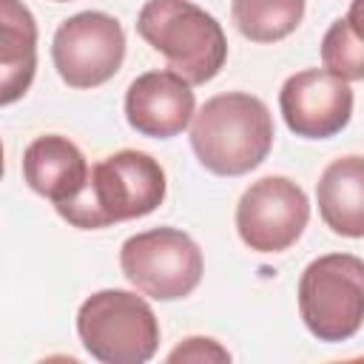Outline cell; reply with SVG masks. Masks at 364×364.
<instances>
[{"instance_id":"3957f363","label":"cell","mask_w":364,"mask_h":364,"mask_svg":"<svg viewBox=\"0 0 364 364\" xmlns=\"http://www.w3.org/2000/svg\"><path fill=\"white\" fill-rule=\"evenodd\" d=\"M136 34L191 85L210 82L228 60L222 23L193 0H145L136 14Z\"/></svg>"},{"instance_id":"6da1fadb","label":"cell","mask_w":364,"mask_h":364,"mask_svg":"<svg viewBox=\"0 0 364 364\" xmlns=\"http://www.w3.org/2000/svg\"><path fill=\"white\" fill-rule=\"evenodd\" d=\"M168 191L162 165L136 148H122L100 159L85 188L54 210L80 230H100L117 222L142 219L154 213Z\"/></svg>"},{"instance_id":"2e32d148","label":"cell","mask_w":364,"mask_h":364,"mask_svg":"<svg viewBox=\"0 0 364 364\" xmlns=\"http://www.w3.org/2000/svg\"><path fill=\"white\" fill-rule=\"evenodd\" d=\"M341 20H344L347 31L358 43H364V0H350V9H347V14Z\"/></svg>"},{"instance_id":"e0dca14e","label":"cell","mask_w":364,"mask_h":364,"mask_svg":"<svg viewBox=\"0 0 364 364\" xmlns=\"http://www.w3.org/2000/svg\"><path fill=\"white\" fill-rule=\"evenodd\" d=\"M54 3H68V0H54Z\"/></svg>"},{"instance_id":"7a4b0ae2","label":"cell","mask_w":364,"mask_h":364,"mask_svg":"<svg viewBox=\"0 0 364 364\" xmlns=\"http://www.w3.org/2000/svg\"><path fill=\"white\" fill-rule=\"evenodd\" d=\"M270 108L247 91H225L193 114L191 148L199 165L216 176H245L273 148Z\"/></svg>"},{"instance_id":"7c38bea8","label":"cell","mask_w":364,"mask_h":364,"mask_svg":"<svg viewBox=\"0 0 364 364\" xmlns=\"http://www.w3.org/2000/svg\"><path fill=\"white\" fill-rule=\"evenodd\" d=\"M316 202L321 222L336 236L364 239V156L333 159L316 182Z\"/></svg>"},{"instance_id":"ba28073f","label":"cell","mask_w":364,"mask_h":364,"mask_svg":"<svg viewBox=\"0 0 364 364\" xmlns=\"http://www.w3.org/2000/svg\"><path fill=\"white\" fill-rule=\"evenodd\" d=\"M307 222V193L287 176H262L250 182L236 202L239 239L256 253H282L293 247L301 239Z\"/></svg>"},{"instance_id":"9c48e42d","label":"cell","mask_w":364,"mask_h":364,"mask_svg":"<svg viewBox=\"0 0 364 364\" xmlns=\"http://www.w3.org/2000/svg\"><path fill=\"white\" fill-rule=\"evenodd\" d=\"M353 88L327 68H304L290 74L279 91L284 125L301 139H330L353 119Z\"/></svg>"},{"instance_id":"4fadbf2b","label":"cell","mask_w":364,"mask_h":364,"mask_svg":"<svg viewBox=\"0 0 364 364\" xmlns=\"http://www.w3.org/2000/svg\"><path fill=\"white\" fill-rule=\"evenodd\" d=\"M37 71V20L20 0H0V105L17 102Z\"/></svg>"},{"instance_id":"5b68a950","label":"cell","mask_w":364,"mask_h":364,"mask_svg":"<svg viewBox=\"0 0 364 364\" xmlns=\"http://www.w3.org/2000/svg\"><path fill=\"white\" fill-rule=\"evenodd\" d=\"M299 316L327 344L353 338L364 324V259L324 253L299 276Z\"/></svg>"},{"instance_id":"9a60e30c","label":"cell","mask_w":364,"mask_h":364,"mask_svg":"<svg viewBox=\"0 0 364 364\" xmlns=\"http://www.w3.org/2000/svg\"><path fill=\"white\" fill-rule=\"evenodd\" d=\"M168 361H230V353L205 336H191L168 353Z\"/></svg>"},{"instance_id":"30bf717a","label":"cell","mask_w":364,"mask_h":364,"mask_svg":"<svg viewBox=\"0 0 364 364\" xmlns=\"http://www.w3.org/2000/svg\"><path fill=\"white\" fill-rule=\"evenodd\" d=\"M193 114L196 97L191 82L171 68L145 71L125 91V119L142 136L171 139L191 125Z\"/></svg>"},{"instance_id":"8992f818","label":"cell","mask_w":364,"mask_h":364,"mask_svg":"<svg viewBox=\"0 0 364 364\" xmlns=\"http://www.w3.org/2000/svg\"><path fill=\"white\" fill-rule=\"evenodd\" d=\"M119 267L142 296L176 301L199 287L205 259L185 230L165 225L128 236L119 247Z\"/></svg>"},{"instance_id":"5bb4252c","label":"cell","mask_w":364,"mask_h":364,"mask_svg":"<svg viewBox=\"0 0 364 364\" xmlns=\"http://www.w3.org/2000/svg\"><path fill=\"white\" fill-rule=\"evenodd\" d=\"M230 17L250 43H279L299 28L304 0H230Z\"/></svg>"},{"instance_id":"277c9868","label":"cell","mask_w":364,"mask_h":364,"mask_svg":"<svg viewBox=\"0 0 364 364\" xmlns=\"http://www.w3.org/2000/svg\"><path fill=\"white\" fill-rule=\"evenodd\" d=\"M77 336L102 364H145L159 347V318L142 296L105 287L80 304Z\"/></svg>"},{"instance_id":"52a82bcc","label":"cell","mask_w":364,"mask_h":364,"mask_svg":"<svg viewBox=\"0 0 364 364\" xmlns=\"http://www.w3.org/2000/svg\"><path fill=\"white\" fill-rule=\"evenodd\" d=\"M51 60L68 88L105 85L122 68L125 31L105 11H77L57 26Z\"/></svg>"},{"instance_id":"8fae6325","label":"cell","mask_w":364,"mask_h":364,"mask_svg":"<svg viewBox=\"0 0 364 364\" xmlns=\"http://www.w3.org/2000/svg\"><path fill=\"white\" fill-rule=\"evenodd\" d=\"M88 159L85 154L63 134H43L37 139L28 142V148L23 151V179L26 185L54 202H71L88 182Z\"/></svg>"}]
</instances>
